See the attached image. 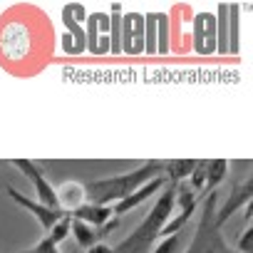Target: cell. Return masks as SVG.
I'll return each instance as SVG.
<instances>
[{"label":"cell","mask_w":253,"mask_h":253,"mask_svg":"<svg viewBox=\"0 0 253 253\" xmlns=\"http://www.w3.org/2000/svg\"><path fill=\"white\" fill-rule=\"evenodd\" d=\"M251 199H253V179H243V181H241V184L231 191V196H228V201L221 206V211L216 213L213 226H216V228H221V226L231 218V213H236L241 206L251 204Z\"/></svg>","instance_id":"obj_9"},{"label":"cell","mask_w":253,"mask_h":253,"mask_svg":"<svg viewBox=\"0 0 253 253\" xmlns=\"http://www.w3.org/2000/svg\"><path fill=\"white\" fill-rule=\"evenodd\" d=\"M72 218H80L82 223H87V226H94V228H99V226H104L107 221H112V216H114V211H112V206H97V204H82L80 209H75L72 213H70Z\"/></svg>","instance_id":"obj_11"},{"label":"cell","mask_w":253,"mask_h":253,"mask_svg":"<svg viewBox=\"0 0 253 253\" xmlns=\"http://www.w3.org/2000/svg\"><path fill=\"white\" fill-rule=\"evenodd\" d=\"M194 52L204 57L216 52V15L209 10L194 15Z\"/></svg>","instance_id":"obj_5"},{"label":"cell","mask_w":253,"mask_h":253,"mask_svg":"<svg viewBox=\"0 0 253 253\" xmlns=\"http://www.w3.org/2000/svg\"><path fill=\"white\" fill-rule=\"evenodd\" d=\"M122 52L132 55V13H122Z\"/></svg>","instance_id":"obj_22"},{"label":"cell","mask_w":253,"mask_h":253,"mask_svg":"<svg viewBox=\"0 0 253 253\" xmlns=\"http://www.w3.org/2000/svg\"><path fill=\"white\" fill-rule=\"evenodd\" d=\"M206 164H209V162H196V167H194V171H191V176H189V186H191L194 191H199V189L206 184Z\"/></svg>","instance_id":"obj_23"},{"label":"cell","mask_w":253,"mask_h":253,"mask_svg":"<svg viewBox=\"0 0 253 253\" xmlns=\"http://www.w3.org/2000/svg\"><path fill=\"white\" fill-rule=\"evenodd\" d=\"M167 176L162 174V176H157V179H152V181H147L144 186H139L134 194H129L126 199H122V201H117L114 206H112V211H114V216H124L126 211H132V209H137V206H142L147 199H152V196H157L164 186H167Z\"/></svg>","instance_id":"obj_8"},{"label":"cell","mask_w":253,"mask_h":253,"mask_svg":"<svg viewBox=\"0 0 253 253\" xmlns=\"http://www.w3.org/2000/svg\"><path fill=\"white\" fill-rule=\"evenodd\" d=\"M226 171H228V162L226 159H213L206 164V184L211 189H216L223 179H226Z\"/></svg>","instance_id":"obj_19"},{"label":"cell","mask_w":253,"mask_h":253,"mask_svg":"<svg viewBox=\"0 0 253 253\" xmlns=\"http://www.w3.org/2000/svg\"><path fill=\"white\" fill-rule=\"evenodd\" d=\"M216 52L228 55V3L216 5Z\"/></svg>","instance_id":"obj_12"},{"label":"cell","mask_w":253,"mask_h":253,"mask_svg":"<svg viewBox=\"0 0 253 253\" xmlns=\"http://www.w3.org/2000/svg\"><path fill=\"white\" fill-rule=\"evenodd\" d=\"M13 167L20 169L25 174V179H30L33 189H35V201H40L42 206H50V209H57V194H55V186L45 179L42 169L35 164V162H28V159H13Z\"/></svg>","instance_id":"obj_4"},{"label":"cell","mask_w":253,"mask_h":253,"mask_svg":"<svg viewBox=\"0 0 253 253\" xmlns=\"http://www.w3.org/2000/svg\"><path fill=\"white\" fill-rule=\"evenodd\" d=\"M223 253H236V251H231V248H226V251H223Z\"/></svg>","instance_id":"obj_28"},{"label":"cell","mask_w":253,"mask_h":253,"mask_svg":"<svg viewBox=\"0 0 253 253\" xmlns=\"http://www.w3.org/2000/svg\"><path fill=\"white\" fill-rule=\"evenodd\" d=\"M236 253H253V226L248 223L238 238V246H236Z\"/></svg>","instance_id":"obj_24"},{"label":"cell","mask_w":253,"mask_h":253,"mask_svg":"<svg viewBox=\"0 0 253 253\" xmlns=\"http://www.w3.org/2000/svg\"><path fill=\"white\" fill-rule=\"evenodd\" d=\"M213 206H216V191H211L206 196V206H204V218L199 223V231L194 236V243L186 253H223L228 246L221 238V228L213 226Z\"/></svg>","instance_id":"obj_3"},{"label":"cell","mask_w":253,"mask_h":253,"mask_svg":"<svg viewBox=\"0 0 253 253\" xmlns=\"http://www.w3.org/2000/svg\"><path fill=\"white\" fill-rule=\"evenodd\" d=\"M70 10H72V18H75V23L77 25H84V20H87V8L82 5V3H70Z\"/></svg>","instance_id":"obj_26"},{"label":"cell","mask_w":253,"mask_h":253,"mask_svg":"<svg viewBox=\"0 0 253 253\" xmlns=\"http://www.w3.org/2000/svg\"><path fill=\"white\" fill-rule=\"evenodd\" d=\"M181 246H184V231L167 236V238H159V246L152 248V253H179Z\"/></svg>","instance_id":"obj_20"},{"label":"cell","mask_w":253,"mask_h":253,"mask_svg":"<svg viewBox=\"0 0 253 253\" xmlns=\"http://www.w3.org/2000/svg\"><path fill=\"white\" fill-rule=\"evenodd\" d=\"M144 52L157 55V13H144Z\"/></svg>","instance_id":"obj_18"},{"label":"cell","mask_w":253,"mask_h":253,"mask_svg":"<svg viewBox=\"0 0 253 253\" xmlns=\"http://www.w3.org/2000/svg\"><path fill=\"white\" fill-rule=\"evenodd\" d=\"M87 253H112V246H107V243H97V246H92Z\"/></svg>","instance_id":"obj_27"},{"label":"cell","mask_w":253,"mask_h":253,"mask_svg":"<svg viewBox=\"0 0 253 253\" xmlns=\"http://www.w3.org/2000/svg\"><path fill=\"white\" fill-rule=\"evenodd\" d=\"M171 52V20L169 13H157V55Z\"/></svg>","instance_id":"obj_16"},{"label":"cell","mask_w":253,"mask_h":253,"mask_svg":"<svg viewBox=\"0 0 253 253\" xmlns=\"http://www.w3.org/2000/svg\"><path fill=\"white\" fill-rule=\"evenodd\" d=\"M20 253H60V251H57V246H55V243H52V241L45 236V238H40V241H38L33 248H28V251H20Z\"/></svg>","instance_id":"obj_25"},{"label":"cell","mask_w":253,"mask_h":253,"mask_svg":"<svg viewBox=\"0 0 253 253\" xmlns=\"http://www.w3.org/2000/svg\"><path fill=\"white\" fill-rule=\"evenodd\" d=\"M5 191H8V196H10V199H13L15 204H20L23 209H28V211H30V213H33V216L38 218V223H40V226H42L45 231H50V228H52V226H55V223H57V221H60L62 216H65V213H62L60 209H50V206H42L40 201H33V199H28L25 194L15 191L13 186H8Z\"/></svg>","instance_id":"obj_7"},{"label":"cell","mask_w":253,"mask_h":253,"mask_svg":"<svg viewBox=\"0 0 253 253\" xmlns=\"http://www.w3.org/2000/svg\"><path fill=\"white\" fill-rule=\"evenodd\" d=\"M174 196H176V184L167 181V186L159 191L154 206L149 209V213L144 216V221L126 236L117 248H112V253H152L154 243L159 241V233L164 228V223L171 218L174 211Z\"/></svg>","instance_id":"obj_2"},{"label":"cell","mask_w":253,"mask_h":253,"mask_svg":"<svg viewBox=\"0 0 253 253\" xmlns=\"http://www.w3.org/2000/svg\"><path fill=\"white\" fill-rule=\"evenodd\" d=\"M55 194H57V209L62 213H72L75 209H80L87 201L84 184H80V181H65L60 189H55Z\"/></svg>","instance_id":"obj_10"},{"label":"cell","mask_w":253,"mask_h":253,"mask_svg":"<svg viewBox=\"0 0 253 253\" xmlns=\"http://www.w3.org/2000/svg\"><path fill=\"white\" fill-rule=\"evenodd\" d=\"M70 221H72V216H70V213H65V216H62V218H60L50 231H47V238H50L55 246H60V243L67 238V233H70Z\"/></svg>","instance_id":"obj_21"},{"label":"cell","mask_w":253,"mask_h":253,"mask_svg":"<svg viewBox=\"0 0 253 253\" xmlns=\"http://www.w3.org/2000/svg\"><path fill=\"white\" fill-rule=\"evenodd\" d=\"M122 13L124 8L119 3H114L109 8V45H112V52L109 55H122Z\"/></svg>","instance_id":"obj_13"},{"label":"cell","mask_w":253,"mask_h":253,"mask_svg":"<svg viewBox=\"0 0 253 253\" xmlns=\"http://www.w3.org/2000/svg\"><path fill=\"white\" fill-rule=\"evenodd\" d=\"M164 164L167 162H144L137 169L119 174V176H107V179H94L84 184V196L87 204H97V206H114L117 201L126 199L129 194H134L139 186H144L147 181L157 179L164 174Z\"/></svg>","instance_id":"obj_1"},{"label":"cell","mask_w":253,"mask_h":253,"mask_svg":"<svg viewBox=\"0 0 253 253\" xmlns=\"http://www.w3.org/2000/svg\"><path fill=\"white\" fill-rule=\"evenodd\" d=\"M241 50V5H228V55H238Z\"/></svg>","instance_id":"obj_15"},{"label":"cell","mask_w":253,"mask_h":253,"mask_svg":"<svg viewBox=\"0 0 253 253\" xmlns=\"http://www.w3.org/2000/svg\"><path fill=\"white\" fill-rule=\"evenodd\" d=\"M117 226H119V218H112V221H107V223L99 226V228L87 226V223H82L80 218H72V221H70V231L75 233L77 246H82L84 251H89V248L97 246V243H104L102 238H107L112 231H117Z\"/></svg>","instance_id":"obj_6"},{"label":"cell","mask_w":253,"mask_h":253,"mask_svg":"<svg viewBox=\"0 0 253 253\" xmlns=\"http://www.w3.org/2000/svg\"><path fill=\"white\" fill-rule=\"evenodd\" d=\"M144 52V13L132 10V57Z\"/></svg>","instance_id":"obj_17"},{"label":"cell","mask_w":253,"mask_h":253,"mask_svg":"<svg viewBox=\"0 0 253 253\" xmlns=\"http://www.w3.org/2000/svg\"><path fill=\"white\" fill-rule=\"evenodd\" d=\"M194 167H196V159H171V162L164 164V176L171 184H181L191 176Z\"/></svg>","instance_id":"obj_14"}]
</instances>
